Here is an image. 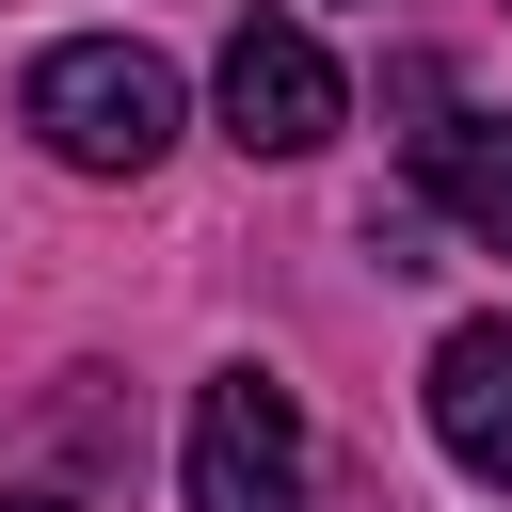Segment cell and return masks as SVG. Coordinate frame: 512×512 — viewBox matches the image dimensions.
Instances as JSON below:
<instances>
[{
  "label": "cell",
  "mask_w": 512,
  "mask_h": 512,
  "mask_svg": "<svg viewBox=\"0 0 512 512\" xmlns=\"http://www.w3.org/2000/svg\"><path fill=\"white\" fill-rule=\"evenodd\" d=\"M16 112H32V144H48L64 176H160V144H176V64L128 48V32H80V48L32 64Z\"/></svg>",
  "instance_id": "6da1fadb"
},
{
  "label": "cell",
  "mask_w": 512,
  "mask_h": 512,
  "mask_svg": "<svg viewBox=\"0 0 512 512\" xmlns=\"http://www.w3.org/2000/svg\"><path fill=\"white\" fill-rule=\"evenodd\" d=\"M176 480H192V512H304V400L272 368H208Z\"/></svg>",
  "instance_id": "7a4b0ae2"
},
{
  "label": "cell",
  "mask_w": 512,
  "mask_h": 512,
  "mask_svg": "<svg viewBox=\"0 0 512 512\" xmlns=\"http://www.w3.org/2000/svg\"><path fill=\"white\" fill-rule=\"evenodd\" d=\"M208 80H224V144H240V160H320L336 112H352V96H336V48H320L304 16H240Z\"/></svg>",
  "instance_id": "3957f363"
},
{
  "label": "cell",
  "mask_w": 512,
  "mask_h": 512,
  "mask_svg": "<svg viewBox=\"0 0 512 512\" xmlns=\"http://www.w3.org/2000/svg\"><path fill=\"white\" fill-rule=\"evenodd\" d=\"M432 432L464 480H512V320H464L432 352Z\"/></svg>",
  "instance_id": "277c9868"
},
{
  "label": "cell",
  "mask_w": 512,
  "mask_h": 512,
  "mask_svg": "<svg viewBox=\"0 0 512 512\" xmlns=\"http://www.w3.org/2000/svg\"><path fill=\"white\" fill-rule=\"evenodd\" d=\"M416 192H432L480 256H512V112H448V128H416Z\"/></svg>",
  "instance_id": "5b68a950"
},
{
  "label": "cell",
  "mask_w": 512,
  "mask_h": 512,
  "mask_svg": "<svg viewBox=\"0 0 512 512\" xmlns=\"http://www.w3.org/2000/svg\"><path fill=\"white\" fill-rule=\"evenodd\" d=\"M0 512H80V496H0Z\"/></svg>",
  "instance_id": "8992f818"
}]
</instances>
